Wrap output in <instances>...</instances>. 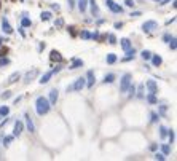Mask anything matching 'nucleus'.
Returning a JSON list of instances; mask_svg holds the SVG:
<instances>
[{
  "instance_id": "f257e3e1",
  "label": "nucleus",
  "mask_w": 177,
  "mask_h": 161,
  "mask_svg": "<svg viewBox=\"0 0 177 161\" xmlns=\"http://www.w3.org/2000/svg\"><path fill=\"white\" fill-rule=\"evenodd\" d=\"M50 109H51V105H50V100L48 99L43 97V96L37 97V100H35V110H37V113H39L40 117H43V115L48 113Z\"/></svg>"
},
{
  "instance_id": "f03ea898",
  "label": "nucleus",
  "mask_w": 177,
  "mask_h": 161,
  "mask_svg": "<svg viewBox=\"0 0 177 161\" xmlns=\"http://www.w3.org/2000/svg\"><path fill=\"white\" fill-rule=\"evenodd\" d=\"M85 85H86V78L80 77V78H77L72 85H69L66 91H67V93H72V91H81L83 88H85Z\"/></svg>"
},
{
  "instance_id": "7ed1b4c3",
  "label": "nucleus",
  "mask_w": 177,
  "mask_h": 161,
  "mask_svg": "<svg viewBox=\"0 0 177 161\" xmlns=\"http://www.w3.org/2000/svg\"><path fill=\"white\" fill-rule=\"evenodd\" d=\"M131 83H133L131 73H124V75L121 77V81H120V93H126Z\"/></svg>"
},
{
  "instance_id": "20e7f679",
  "label": "nucleus",
  "mask_w": 177,
  "mask_h": 161,
  "mask_svg": "<svg viewBox=\"0 0 177 161\" xmlns=\"http://www.w3.org/2000/svg\"><path fill=\"white\" fill-rule=\"evenodd\" d=\"M105 7L109 8L112 13H123V7L118 5V3H115L113 0H105Z\"/></svg>"
},
{
  "instance_id": "39448f33",
  "label": "nucleus",
  "mask_w": 177,
  "mask_h": 161,
  "mask_svg": "<svg viewBox=\"0 0 177 161\" xmlns=\"http://www.w3.org/2000/svg\"><path fill=\"white\" fill-rule=\"evenodd\" d=\"M158 27V24H156V21H153V19H150V21H145L142 24V30L145 32V34H150V32H153Z\"/></svg>"
},
{
  "instance_id": "423d86ee",
  "label": "nucleus",
  "mask_w": 177,
  "mask_h": 161,
  "mask_svg": "<svg viewBox=\"0 0 177 161\" xmlns=\"http://www.w3.org/2000/svg\"><path fill=\"white\" fill-rule=\"evenodd\" d=\"M59 70H61V67H54V69H53V70L46 72V73H45V75H43V77H41V78H40V80H39V81H40V83H41V85L48 83V81H50V78H51V77H53V75H54V73H58Z\"/></svg>"
},
{
  "instance_id": "0eeeda50",
  "label": "nucleus",
  "mask_w": 177,
  "mask_h": 161,
  "mask_svg": "<svg viewBox=\"0 0 177 161\" xmlns=\"http://www.w3.org/2000/svg\"><path fill=\"white\" fill-rule=\"evenodd\" d=\"M22 131H24V123H22L21 120H18V121H15V128H13V136H15V137H19Z\"/></svg>"
},
{
  "instance_id": "6e6552de",
  "label": "nucleus",
  "mask_w": 177,
  "mask_h": 161,
  "mask_svg": "<svg viewBox=\"0 0 177 161\" xmlns=\"http://www.w3.org/2000/svg\"><path fill=\"white\" fill-rule=\"evenodd\" d=\"M94 81H96V75H94V72L93 70H88V73H86V88L88 89H91L93 86H94Z\"/></svg>"
},
{
  "instance_id": "1a4fd4ad",
  "label": "nucleus",
  "mask_w": 177,
  "mask_h": 161,
  "mask_svg": "<svg viewBox=\"0 0 177 161\" xmlns=\"http://www.w3.org/2000/svg\"><path fill=\"white\" fill-rule=\"evenodd\" d=\"M39 75V69H32V70H29L26 73V77H24V83L27 85V83H30L32 80H34V78Z\"/></svg>"
},
{
  "instance_id": "9d476101",
  "label": "nucleus",
  "mask_w": 177,
  "mask_h": 161,
  "mask_svg": "<svg viewBox=\"0 0 177 161\" xmlns=\"http://www.w3.org/2000/svg\"><path fill=\"white\" fill-rule=\"evenodd\" d=\"M58 99H59V91L56 89V88H54V89H51V91H50V97H48L50 105H56Z\"/></svg>"
},
{
  "instance_id": "9b49d317",
  "label": "nucleus",
  "mask_w": 177,
  "mask_h": 161,
  "mask_svg": "<svg viewBox=\"0 0 177 161\" xmlns=\"http://www.w3.org/2000/svg\"><path fill=\"white\" fill-rule=\"evenodd\" d=\"M2 29H3V32H5L7 35L13 34V27L10 26V21H8L7 18H3V19H2Z\"/></svg>"
},
{
  "instance_id": "f8f14e48",
  "label": "nucleus",
  "mask_w": 177,
  "mask_h": 161,
  "mask_svg": "<svg viewBox=\"0 0 177 161\" xmlns=\"http://www.w3.org/2000/svg\"><path fill=\"white\" fill-rule=\"evenodd\" d=\"M145 86L148 88V91H150L152 94H158V85H156L155 80H147Z\"/></svg>"
},
{
  "instance_id": "ddd939ff",
  "label": "nucleus",
  "mask_w": 177,
  "mask_h": 161,
  "mask_svg": "<svg viewBox=\"0 0 177 161\" xmlns=\"http://www.w3.org/2000/svg\"><path fill=\"white\" fill-rule=\"evenodd\" d=\"M24 118H26V128H27V131H29V132H35V126H34V121H32L30 115L26 113Z\"/></svg>"
},
{
  "instance_id": "4468645a",
  "label": "nucleus",
  "mask_w": 177,
  "mask_h": 161,
  "mask_svg": "<svg viewBox=\"0 0 177 161\" xmlns=\"http://www.w3.org/2000/svg\"><path fill=\"white\" fill-rule=\"evenodd\" d=\"M88 5L91 7V15L97 18L99 16V7H97V3H96V0H88Z\"/></svg>"
},
{
  "instance_id": "2eb2a0df",
  "label": "nucleus",
  "mask_w": 177,
  "mask_h": 161,
  "mask_svg": "<svg viewBox=\"0 0 177 161\" xmlns=\"http://www.w3.org/2000/svg\"><path fill=\"white\" fill-rule=\"evenodd\" d=\"M83 64H85V62H83V59L73 58L72 59V64H70V67H69V69H70V70H75V69H78V67H83Z\"/></svg>"
},
{
  "instance_id": "dca6fc26",
  "label": "nucleus",
  "mask_w": 177,
  "mask_h": 161,
  "mask_svg": "<svg viewBox=\"0 0 177 161\" xmlns=\"http://www.w3.org/2000/svg\"><path fill=\"white\" fill-rule=\"evenodd\" d=\"M50 59L51 61H56V62H62V56H61V53L59 51H56V49H53V51L50 53Z\"/></svg>"
},
{
  "instance_id": "f3484780",
  "label": "nucleus",
  "mask_w": 177,
  "mask_h": 161,
  "mask_svg": "<svg viewBox=\"0 0 177 161\" xmlns=\"http://www.w3.org/2000/svg\"><path fill=\"white\" fill-rule=\"evenodd\" d=\"M19 78H21V73L19 72H15V73H11V75H10V78L7 80V83L8 85H13V83H16Z\"/></svg>"
},
{
  "instance_id": "a211bd4d",
  "label": "nucleus",
  "mask_w": 177,
  "mask_h": 161,
  "mask_svg": "<svg viewBox=\"0 0 177 161\" xmlns=\"http://www.w3.org/2000/svg\"><path fill=\"white\" fill-rule=\"evenodd\" d=\"M150 59H152V64L155 67H160L161 64H163V59H161V56H158V54H152Z\"/></svg>"
},
{
  "instance_id": "6ab92c4d",
  "label": "nucleus",
  "mask_w": 177,
  "mask_h": 161,
  "mask_svg": "<svg viewBox=\"0 0 177 161\" xmlns=\"http://www.w3.org/2000/svg\"><path fill=\"white\" fill-rule=\"evenodd\" d=\"M134 56H136V49L131 47L129 49H126V58H123V61H131V59H134Z\"/></svg>"
},
{
  "instance_id": "aec40b11",
  "label": "nucleus",
  "mask_w": 177,
  "mask_h": 161,
  "mask_svg": "<svg viewBox=\"0 0 177 161\" xmlns=\"http://www.w3.org/2000/svg\"><path fill=\"white\" fill-rule=\"evenodd\" d=\"M116 59H118V58H116L115 53H109V54H107V58H105V61H107V64H110V66H112V64L116 62Z\"/></svg>"
},
{
  "instance_id": "412c9836",
  "label": "nucleus",
  "mask_w": 177,
  "mask_h": 161,
  "mask_svg": "<svg viewBox=\"0 0 177 161\" xmlns=\"http://www.w3.org/2000/svg\"><path fill=\"white\" fill-rule=\"evenodd\" d=\"M86 7H88V0H78V10H80L81 15L86 11Z\"/></svg>"
},
{
  "instance_id": "4be33fe9",
  "label": "nucleus",
  "mask_w": 177,
  "mask_h": 161,
  "mask_svg": "<svg viewBox=\"0 0 177 161\" xmlns=\"http://www.w3.org/2000/svg\"><path fill=\"white\" fill-rule=\"evenodd\" d=\"M120 42H121V48L124 49V51H126V49H129V48L133 47V45H131V42H129V38H121Z\"/></svg>"
},
{
  "instance_id": "5701e85b",
  "label": "nucleus",
  "mask_w": 177,
  "mask_h": 161,
  "mask_svg": "<svg viewBox=\"0 0 177 161\" xmlns=\"http://www.w3.org/2000/svg\"><path fill=\"white\" fill-rule=\"evenodd\" d=\"M8 113H10V107L8 105H2L0 107V117H8Z\"/></svg>"
},
{
  "instance_id": "b1692460",
  "label": "nucleus",
  "mask_w": 177,
  "mask_h": 161,
  "mask_svg": "<svg viewBox=\"0 0 177 161\" xmlns=\"http://www.w3.org/2000/svg\"><path fill=\"white\" fill-rule=\"evenodd\" d=\"M177 40H176V37H171V38H169V42H167V43H169V48L172 49V51H176V49H177Z\"/></svg>"
},
{
  "instance_id": "393cba45",
  "label": "nucleus",
  "mask_w": 177,
  "mask_h": 161,
  "mask_svg": "<svg viewBox=\"0 0 177 161\" xmlns=\"http://www.w3.org/2000/svg\"><path fill=\"white\" fill-rule=\"evenodd\" d=\"M147 102L148 104H158V99H156V94H148L147 96Z\"/></svg>"
},
{
  "instance_id": "a878e982",
  "label": "nucleus",
  "mask_w": 177,
  "mask_h": 161,
  "mask_svg": "<svg viewBox=\"0 0 177 161\" xmlns=\"http://www.w3.org/2000/svg\"><path fill=\"white\" fill-rule=\"evenodd\" d=\"M102 81H104V83H113V81H115V75H113V73H109V75L104 77V80H102Z\"/></svg>"
},
{
  "instance_id": "bb28decb",
  "label": "nucleus",
  "mask_w": 177,
  "mask_h": 161,
  "mask_svg": "<svg viewBox=\"0 0 177 161\" xmlns=\"http://www.w3.org/2000/svg\"><path fill=\"white\" fill-rule=\"evenodd\" d=\"M32 26V21L29 19V18H22V19H21V27H30Z\"/></svg>"
},
{
  "instance_id": "cd10ccee",
  "label": "nucleus",
  "mask_w": 177,
  "mask_h": 161,
  "mask_svg": "<svg viewBox=\"0 0 177 161\" xmlns=\"http://www.w3.org/2000/svg\"><path fill=\"white\" fill-rule=\"evenodd\" d=\"M40 19H41V21H50V19H51V13H50V11H41Z\"/></svg>"
},
{
  "instance_id": "c85d7f7f",
  "label": "nucleus",
  "mask_w": 177,
  "mask_h": 161,
  "mask_svg": "<svg viewBox=\"0 0 177 161\" xmlns=\"http://www.w3.org/2000/svg\"><path fill=\"white\" fill-rule=\"evenodd\" d=\"M141 58L144 59V61H148V59H150V58H152V53H150V51H148V49H144V51L141 53Z\"/></svg>"
},
{
  "instance_id": "c756f323",
  "label": "nucleus",
  "mask_w": 177,
  "mask_h": 161,
  "mask_svg": "<svg viewBox=\"0 0 177 161\" xmlns=\"http://www.w3.org/2000/svg\"><path fill=\"white\" fill-rule=\"evenodd\" d=\"M13 137H15V136H5V137H3V140H2L3 142V147H10Z\"/></svg>"
},
{
  "instance_id": "7c9ffc66",
  "label": "nucleus",
  "mask_w": 177,
  "mask_h": 161,
  "mask_svg": "<svg viewBox=\"0 0 177 161\" xmlns=\"http://www.w3.org/2000/svg\"><path fill=\"white\" fill-rule=\"evenodd\" d=\"M161 151H163V155H169L171 153V145H167V144H163L161 145Z\"/></svg>"
},
{
  "instance_id": "2f4dec72",
  "label": "nucleus",
  "mask_w": 177,
  "mask_h": 161,
  "mask_svg": "<svg viewBox=\"0 0 177 161\" xmlns=\"http://www.w3.org/2000/svg\"><path fill=\"white\" fill-rule=\"evenodd\" d=\"M80 37L83 40H90L91 38V34H90V30H81L80 32Z\"/></svg>"
},
{
  "instance_id": "473e14b6",
  "label": "nucleus",
  "mask_w": 177,
  "mask_h": 161,
  "mask_svg": "<svg viewBox=\"0 0 177 161\" xmlns=\"http://www.w3.org/2000/svg\"><path fill=\"white\" fill-rule=\"evenodd\" d=\"M8 64H10V59H8L7 56L0 58V67H5V66H8Z\"/></svg>"
},
{
  "instance_id": "72a5a7b5",
  "label": "nucleus",
  "mask_w": 177,
  "mask_h": 161,
  "mask_svg": "<svg viewBox=\"0 0 177 161\" xmlns=\"http://www.w3.org/2000/svg\"><path fill=\"white\" fill-rule=\"evenodd\" d=\"M136 96H137L139 99H144V85H139L137 86V94Z\"/></svg>"
},
{
  "instance_id": "f704fd0d",
  "label": "nucleus",
  "mask_w": 177,
  "mask_h": 161,
  "mask_svg": "<svg viewBox=\"0 0 177 161\" xmlns=\"http://www.w3.org/2000/svg\"><path fill=\"white\" fill-rule=\"evenodd\" d=\"M128 91H129V97H134L136 96V86H134L133 83L129 85V88H128Z\"/></svg>"
},
{
  "instance_id": "c9c22d12",
  "label": "nucleus",
  "mask_w": 177,
  "mask_h": 161,
  "mask_svg": "<svg viewBox=\"0 0 177 161\" xmlns=\"http://www.w3.org/2000/svg\"><path fill=\"white\" fill-rule=\"evenodd\" d=\"M166 136H167V129L164 126H160V137H161V139H164Z\"/></svg>"
},
{
  "instance_id": "e433bc0d",
  "label": "nucleus",
  "mask_w": 177,
  "mask_h": 161,
  "mask_svg": "<svg viewBox=\"0 0 177 161\" xmlns=\"http://www.w3.org/2000/svg\"><path fill=\"white\" fill-rule=\"evenodd\" d=\"M167 137H169V144H174V131L167 129Z\"/></svg>"
},
{
  "instance_id": "4c0bfd02",
  "label": "nucleus",
  "mask_w": 177,
  "mask_h": 161,
  "mask_svg": "<svg viewBox=\"0 0 177 161\" xmlns=\"http://www.w3.org/2000/svg\"><path fill=\"white\" fill-rule=\"evenodd\" d=\"M158 118H160V115L155 113V112H152L150 113V120H152V123H156L158 121Z\"/></svg>"
},
{
  "instance_id": "58836bf2",
  "label": "nucleus",
  "mask_w": 177,
  "mask_h": 161,
  "mask_svg": "<svg viewBox=\"0 0 177 161\" xmlns=\"http://www.w3.org/2000/svg\"><path fill=\"white\" fill-rule=\"evenodd\" d=\"M155 160H158V161H164L166 160V155H163V153H155V156H153Z\"/></svg>"
},
{
  "instance_id": "ea45409f",
  "label": "nucleus",
  "mask_w": 177,
  "mask_h": 161,
  "mask_svg": "<svg viewBox=\"0 0 177 161\" xmlns=\"http://www.w3.org/2000/svg\"><path fill=\"white\" fill-rule=\"evenodd\" d=\"M107 37H109V43H110V45H115V43H116V37H115L113 34H109Z\"/></svg>"
},
{
  "instance_id": "a19ab883",
  "label": "nucleus",
  "mask_w": 177,
  "mask_h": 161,
  "mask_svg": "<svg viewBox=\"0 0 177 161\" xmlns=\"http://www.w3.org/2000/svg\"><path fill=\"white\" fill-rule=\"evenodd\" d=\"M166 110H167V105H160V113H158V115L164 117V115H166Z\"/></svg>"
},
{
  "instance_id": "79ce46f5",
  "label": "nucleus",
  "mask_w": 177,
  "mask_h": 161,
  "mask_svg": "<svg viewBox=\"0 0 177 161\" xmlns=\"http://www.w3.org/2000/svg\"><path fill=\"white\" fill-rule=\"evenodd\" d=\"M91 38L96 40V42H99V40H101V34H99V32H94V34H91Z\"/></svg>"
},
{
  "instance_id": "37998d69",
  "label": "nucleus",
  "mask_w": 177,
  "mask_h": 161,
  "mask_svg": "<svg viewBox=\"0 0 177 161\" xmlns=\"http://www.w3.org/2000/svg\"><path fill=\"white\" fill-rule=\"evenodd\" d=\"M0 97H2V99H10L11 97V91H5V93L0 96Z\"/></svg>"
},
{
  "instance_id": "c03bdc74",
  "label": "nucleus",
  "mask_w": 177,
  "mask_h": 161,
  "mask_svg": "<svg viewBox=\"0 0 177 161\" xmlns=\"http://www.w3.org/2000/svg\"><path fill=\"white\" fill-rule=\"evenodd\" d=\"M124 5H126V7H134V5H136V2H134V0H124Z\"/></svg>"
},
{
  "instance_id": "a18cd8bd",
  "label": "nucleus",
  "mask_w": 177,
  "mask_h": 161,
  "mask_svg": "<svg viewBox=\"0 0 177 161\" xmlns=\"http://www.w3.org/2000/svg\"><path fill=\"white\" fill-rule=\"evenodd\" d=\"M67 5H69V10H72L75 7V0H67Z\"/></svg>"
},
{
  "instance_id": "49530a36",
  "label": "nucleus",
  "mask_w": 177,
  "mask_h": 161,
  "mask_svg": "<svg viewBox=\"0 0 177 161\" xmlns=\"http://www.w3.org/2000/svg\"><path fill=\"white\" fill-rule=\"evenodd\" d=\"M54 26H56V27H62V26H64V21H62V19H56Z\"/></svg>"
},
{
  "instance_id": "de8ad7c7",
  "label": "nucleus",
  "mask_w": 177,
  "mask_h": 161,
  "mask_svg": "<svg viewBox=\"0 0 177 161\" xmlns=\"http://www.w3.org/2000/svg\"><path fill=\"white\" fill-rule=\"evenodd\" d=\"M141 15H142L141 11H134V13H131V16H133V18H139Z\"/></svg>"
},
{
  "instance_id": "09e8293b",
  "label": "nucleus",
  "mask_w": 177,
  "mask_h": 161,
  "mask_svg": "<svg viewBox=\"0 0 177 161\" xmlns=\"http://www.w3.org/2000/svg\"><path fill=\"white\" fill-rule=\"evenodd\" d=\"M51 8L56 10V11H59V5H58V3H51Z\"/></svg>"
},
{
  "instance_id": "8fccbe9b",
  "label": "nucleus",
  "mask_w": 177,
  "mask_h": 161,
  "mask_svg": "<svg viewBox=\"0 0 177 161\" xmlns=\"http://www.w3.org/2000/svg\"><path fill=\"white\" fill-rule=\"evenodd\" d=\"M123 27V22H115V29H121Z\"/></svg>"
},
{
  "instance_id": "3c124183",
  "label": "nucleus",
  "mask_w": 177,
  "mask_h": 161,
  "mask_svg": "<svg viewBox=\"0 0 177 161\" xmlns=\"http://www.w3.org/2000/svg\"><path fill=\"white\" fill-rule=\"evenodd\" d=\"M69 32H70L72 35H75V27H73V26H70V27H69Z\"/></svg>"
},
{
  "instance_id": "603ef678",
  "label": "nucleus",
  "mask_w": 177,
  "mask_h": 161,
  "mask_svg": "<svg viewBox=\"0 0 177 161\" xmlns=\"http://www.w3.org/2000/svg\"><path fill=\"white\" fill-rule=\"evenodd\" d=\"M169 38H171L169 34H164V37H163V40H164V42H169Z\"/></svg>"
},
{
  "instance_id": "864d4df0",
  "label": "nucleus",
  "mask_w": 177,
  "mask_h": 161,
  "mask_svg": "<svg viewBox=\"0 0 177 161\" xmlns=\"http://www.w3.org/2000/svg\"><path fill=\"white\" fill-rule=\"evenodd\" d=\"M7 123H8V118H5V120H3V121H2V123H0V128H3V126H5V125H7Z\"/></svg>"
},
{
  "instance_id": "5fc2aeb1",
  "label": "nucleus",
  "mask_w": 177,
  "mask_h": 161,
  "mask_svg": "<svg viewBox=\"0 0 177 161\" xmlns=\"http://www.w3.org/2000/svg\"><path fill=\"white\" fill-rule=\"evenodd\" d=\"M156 148H158V145H156V144H152V145H150V150H153V151H155Z\"/></svg>"
},
{
  "instance_id": "6e6d98bb",
  "label": "nucleus",
  "mask_w": 177,
  "mask_h": 161,
  "mask_svg": "<svg viewBox=\"0 0 177 161\" xmlns=\"http://www.w3.org/2000/svg\"><path fill=\"white\" fill-rule=\"evenodd\" d=\"M171 0H163V2H160V5H166V3H169Z\"/></svg>"
},
{
  "instance_id": "4d7b16f0",
  "label": "nucleus",
  "mask_w": 177,
  "mask_h": 161,
  "mask_svg": "<svg viewBox=\"0 0 177 161\" xmlns=\"http://www.w3.org/2000/svg\"><path fill=\"white\" fill-rule=\"evenodd\" d=\"M21 99H22V96H19V97H16V99H15V104H18V102H19V100H21Z\"/></svg>"
},
{
  "instance_id": "13d9d810",
  "label": "nucleus",
  "mask_w": 177,
  "mask_h": 161,
  "mask_svg": "<svg viewBox=\"0 0 177 161\" xmlns=\"http://www.w3.org/2000/svg\"><path fill=\"white\" fill-rule=\"evenodd\" d=\"M3 43V38H2V37H0V45H2Z\"/></svg>"
},
{
  "instance_id": "bf43d9fd",
  "label": "nucleus",
  "mask_w": 177,
  "mask_h": 161,
  "mask_svg": "<svg viewBox=\"0 0 177 161\" xmlns=\"http://www.w3.org/2000/svg\"><path fill=\"white\" fill-rule=\"evenodd\" d=\"M153 2H160V0H153Z\"/></svg>"
}]
</instances>
